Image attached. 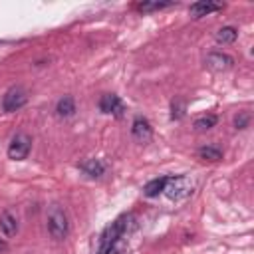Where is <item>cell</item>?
Returning a JSON list of instances; mask_svg holds the SVG:
<instances>
[{
    "mask_svg": "<svg viewBox=\"0 0 254 254\" xmlns=\"http://www.w3.org/2000/svg\"><path fill=\"white\" fill-rule=\"evenodd\" d=\"M169 6H173V2H141V4H137V10L151 12V10H161V8H169Z\"/></svg>",
    "mask_w": 254,
    "mask_h": 254,
    "instance_id": "obj_17",
    "label": "cell"
},
{
    "mask_svg": "<svg viewBox=\"0 0 254 254\" xmlns=\"http://www.w3.org/2000/svg\"><path fill=\"white\" fill-rule=\"evenodd\" d=\"M56 111H58V115H62V117L73 115V111H75V101H73V97H69V95H64V97L58 101V107H56Z\"/></svg>",
    "mask_w": 254,
    "mask_h": 254,
    "instance_id": "obj_13",
    "label": "cell"
},
{
    "mask_svg": "<svg viewBox=\"0 0 254 254\" xmlns=\"http://www.w3.org/2000/svg\"><path fill=\"white\" fill-rule=\"evenodd\" d=\"M236 38H238V32L232 26H224L216 32V42H220V44H232Z\"/></svg>",
    "mask_w": 254,
    "mask_h": 254,
    "instance_id": "obj_14",
    "label": "cell"
},
{
    "mask_svg": "<svg viewBox=\"0 0 254 254\" xmlns=\"http://www.w3.org/2000/svg\"><path fill=\"white\" fill-rule=\"evenodd\" d=\"M79 167H81V171H83L85 175H89V177H101L103 171H105L103 163L97 161V159H87V161H83Z\"/></svg>",
    "mask_w": 254,
    "mask_h": 254,
    "instance_id": "obj_10",
    "label": "cell"
},
{
    "mask_svg": "<svg viewBox=\"0 0 254 254\" xmlns=\"http://www.w3.org/2000/svg\"><path fill=\"white\" fill-rule=\"evenodd\" d=\"M6 248H8V246H6V242H4V240H0V254H2Z\"/></svg>",
    "mask_w": 254,
    "mask_h": 254,
    "instance_id": "obj_20",
    "label": "cell"
},
{
    "mask_svg": "<svg viewBox=\"0 0 254 254\" xmlns=\"http://www.w3.org/2000/svg\"><path fill=\"white\" fill-rule=\"evenodd\" d=\"M216 121H218V117H216V115H212V113L202 115V117H198V119L194 121V129H198V131L210 129V127H214V125H216Z\"/></svg>",
    "mask_w": 254,
    "mask_h": 254,
    "instance_id": "obj_16",
    "label": "cell"
},
{
    "mask_svg": "<svg viewBox=\"0 0 254 254\" xmlns=\"http://www.w3.org/2000/svg\"><path fill=\"white\" fill-rule=\"evenodd\" d=\"M248 121H250V115H248L246 111L234 117V125H236V129H244V127H248Z\"/></svg>",
    "mask_w": 254,
    "mask_h": 254,
    "instance_id": "obj_18",
    "label": "cell"
},
{
    "mask_svg": "<svg viewBox=\"0 0 254 254\" xmlns=\"http://www.w3.org/2000/svg\"><path fill=\"white\" fill-rule=\"evenodd\" d=\"M234 64V60L228 56V54H222V52H210L206 56V67H210L212 71H224V69H230Z\"/></svg>",
    "mask_w": 254,
    "mask_h": 254,
    "instance_id": "obj_6",
    "label": "cell"
},
{
    "mask_svg": "<svg viewBox=\"0 0 254 254\" xmlns=\"http://www.w3.org/2000/svg\"><path fill=\"white\" fill-rule=\"evenodd\" d=\"M222 8H224V6L218 4V2H196V4H192V6L189 8V12H190L192 18H202V16H208V14L218 12V10H222Z\"/></svg>",
    "mask_w": 254,
    "mask_h": 254,
    "instance_id": "obj_8",
    "label": "cell"
},
{
    "mask_svg": "<svg viewBox=\"0 0 254 254\" xmlns=\"http://www.w3.org/2000/svg\"><path fill=\"white\" fill-rule=\"evenodd\" d=\"M99 254H115V246H111V248H105V250H99Z\"/></svg>",
    "mask_w": 254,
    "mask_h": 254,
    "instance_id": "obj_19",
    "label": "cell"
},
{
    "mask_svg": "<svg viewBox=\"0 0 254 254\" xmlns=\"http://www.w3.org/2000/svg\"><path fill=\"white\" fill-rule=\"evenodd\" d=\"M198 157L204 159V161H220L222 159V151L214 145H206V147H200L198 149Z\"/></svg>",
    "mask_w": 254,
    "mask_h": 254,
    "instance_id": "obj_15",
    "label": "cell"
},
{
    "mask_svg": "<svg viewBox=\"0 0 254 254\" xmlns=\"http://www.w3.org/2000/svg\"><path fill=\"white\" fill-rule=\"evenodd\" d=\"M99 109L103 113H113V115H123V101L115 93H105L99 99Z\"/></svg>",
    "mask_w": 254,
    "mask_h": 254,
    "instance_id": "obj_7",
    "label": "cell"
},
{
    "mask_svg": "<svg viewBox=\"0 0 254 254\" xmlns=\"http://www.w3.org/2000/svg\"><path fill=\"white\" fill-rule=\"evenodd\" d=\"M192 187H194L192 181L189 177H185V175H181V177H169L163 192L171 200H183V198H187L192 192Z\"/></svg>",
    "mask_w": 254,
    "mask_h": 254,
    "instance_id": "obj_2",
    "label": "cell"
},
{
    "mask_svg": "<svg viewBox=\"0 0 254 254\" xmlns=\"http://www.w3.org/2000/svg\"><path fill=\"white\" fill-rule=\"evenodd\" d=\"M167 179H169V177H159V179L149 181V183L145 185V189H143L145 196H157L159 192H163V190H165V185H167Z\"/></svg>",
    "mask_w": 254,
    "mask_h": 254,
    "instance_id": "obj_11",
    "label": "cell"
},
{
    "mask_svg": "<svg viewBox=\"0 0 254 254\" xmlns=\"http://www.w3.org/2000/svg\"><path fill=\"white\" fill-rule=\"evenodd\" d=\"M127 216H121V218H117L115 222H111V226H107L105 228V232L101 234V242H99V250H105V248H111V246H115V242L123 236V232H125V228H127Z\"/></svg>",
    "mask_w": 254,
    "mask_h": 254,
    "instance_id": "obj_4",
    "label": "cell"
},
{
    "mask_svg": "<svg viewBox=\"0 0 254 254\" xmlns=\"http://www.w3.org/2000/svg\"><path fill=\"white\" fill-rule=\"evenodd\" d=\"M26 101H28V95L22 87H10L6 91V95L2 97V107L6 113H12V111H18L20 107H24Z\"/></svg>",
    "mask_w": 254,
    "mask_h": 254,
    "instance_id": "obj_5",
    "label": "cell"
},
{
    "mask_svg": "<svg viewBox=\"0 0 254 254\" xmlns=\"http://www.w3.org/2000/svg\"><path fill=\"white\" fill-rule=\"evenodd\" d=\"M0 228L4 230L6 236H12V234H16V230H18V222H16V218H14L10 212H2V214H0Z\"/></svg>",
    "mask_w": 254,
    "mask_h": 254,
    "instance_id": "obj_12",
    "label": "cell"
},
{
    "mask_svg": "<svg viewBox=\"0 0 254 254\" xmlns=\"http://www.w3.org/2000/svg\"><path fill=\"white\" fill-rule=\"evenodd\" d=\"M30 149H32V139H30V135H26V133H16V135L12 137V141H10V145H8V157L14 159V161H22V159L28 157Z\"/></svg>",
    "mask_w": 254,
    "mask_h": 254,
    "instance_id": "obj_3",
    "label": "cell"
},
{
    "mask_svg": "<svg viewBox=\"0 0 254 254\" xmlns=\"http://www.w3.org/2000/svg\"><path fill=\"white\" fill-rule=\"evenodd\" d=\"M48 230H50L52 238H56V240H64L67 236L69 222H67L65 212L58 204H54L50 208V212H48Z\"/></svg>",
    "mask_w": 254,
    "mask_h": 254,
    "instance_id": "obj_1",
    "label": "cell"
},
{
    "mask_svg": "<svg viewBox=\"0 0 254 254\" xmlns=\"http://www.w3.org/2000/svg\"><path fill=\"white\" fill-rule=\"evenodd\" d=\"M131 131H133V137H135V139H139V141H149V139H151V135H153L151 123H149L145 117H135Z\"/></svg>",
    "mask_w": 254,
    "mask_h": 254,
    "instance_id": "obj_9",
    "label": "cell"
}]
</instances>
